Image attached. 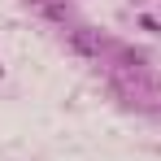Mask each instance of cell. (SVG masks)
Here are the masks:
<instances>
[{"label": "cell", "instance_id": "cell-1", "mask_svg": "<svg viewBox=\"0 0 161 161\" xmlns=\"http://www.w3.org/2000/svg\"><path fill=\"white\" fill-rule=\"evenodd\" d=\"M70 44H74L83 57H100V48H105V39L92 35V31H70Z\"/></svg>", "mask_w": 161, "mask_h": 161}, {"label": "cell", "instance_id": "cell-2", "mask_svg": "<svg viewBox=\"0 0 161 161\" xmlns=\"http://www.w3.org/2000/svg\"><path fill=\"white\" fill-rule=\"evenodd\" d=\"M44 13H48V18H57V22H65V4H44Z\"/></svg>", "mask_w": 161, "mask_h": 161}]
</instances>
